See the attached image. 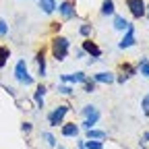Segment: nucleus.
<instances>
[{"mask_svg":"<svg viewBox=\"0 0 149 149\" xmlns=\"http://www.w3.org/2000/svg\"><path fill=\"white\" fill-rule=\"evenodd\" d=\"M6 33H8V25H6V21L0 19V37H4Z\"/></svg>","mask_w":149,"mask_h":149,"instance_id":"25","label":"nucleus"},{"mask_svg":"<svg viewBox=\"0 0 149 149\" xmlns=\"http://www.w3.org/2000/svg\"><path fill=\"white\" fill-rule=\"evenodd\" d=\"M60 81L62 83H85L87 81V74L79 70V72H74V74H62Z\"/></svg>","mask_w":149,"mask_h":149,"instance_id":"9","label":"nucleus"},{"mask_svg":"<svg viewBox=\"0 0 149 149\" xmlns=\"http://www.w3.org/2000/svg\"><path fill=\"white\" fill-rule=\"evenodd\" d=\"M87 139L104 141V139H106V133H104V130H97V128H87Z\"/></svg>","mask_w":149,"mask_h":149,"instance_id":"17","label":"nucleus"},{"mask_svg":"<svg viewBox=\"0 0 149 149\" xmlns=\"http://www.w3.org/2000/svg\"><path fill=\"white\" fill-rule=\"evenodd\" d=\"M21 130H23V133H31V122H23L21 124Z\"/></svg>","mask_w":149,"mask_h":149,"instance_id":"27","label":"nucleus"},{"mask_svg":"<svg viewBox=\"0 0 149 149\" xmlns=\"http://www.w3.org/2000/svg\"><path fill=\"white\" fill-rule=\"evenodd\" d=\"M58 149H64V147H62V145H60V147H58Z\"/></svg>","mask_w":149,"mask_h":149,"instance_id":"30","label":"nucleus"},{"mask_svg":"<svg viewBox=\"0 0 149 149\" xmlns=\"http://www.w3.org/2000/svg\"><path fill=\"white\" fill-rule=\"evenodd\" d=\"M143 141H149V133H145V137H143Z\"/></svg>","mask_w":149,"mask_h":149,"instance_id":"28","label":"nucleus"},{"mask_svg":"<svg viewBox=\"0 0 149 149\" xmlns=\"http://www.w3.org/2000/svg\"><path fill=\"white\" fill-rule=\"evenodd\" d=\"M141 108H143V112H145V114L149 116V93H147V95L143 97V102H141Z\"/></svg>","mask_w":149,"mask_h":149,"instance_id":"24","label":"nucleus"},{"mask_svg":"<svg viewBox=\"0 0 149 149\" xmlns=\"http://www.w3.org/2000/svg\"><path fill=\"white\" fill-rule=\"evenodd\" d=\"M79 33H81V35L85 37V40H87V37L91 35V25H89V23H85V25H81V27H79Z\"/></svg>","mask_w":149,"mask_h":149,"instance_id":"21","label":"nucleus"},{"mask_svg":"<svg viewBox=\"0 0 149 149\" xmlns=\"http://www.w3.org/2000/svg\"><path fill=\"white\" fill-rule=\"evenodd\" d=\"M77 149H83V147H77Z\"/></svg>","mask_w":149,"mask_h":149,"instance_id":"31","label":"nucleus"},{"mask_svg":"<svg viewBox=\"0 0 149 149\" xmlns=\"http://www.w3.org/2000/svg\"><path fill=\"white\" fill-rule=\"evenodd\" d=\"M83 85H85V93H93V91H95V85H97V83L91 79V81H85Z\"/></svg>","mask_w":149,"mask_h":149,"instance_id":"22","label":"nucleus"},{"mask_svg":"<svg viewBox=\"0 0 149 149\" xmlns=\"http://www.w3.org/2000/svg\"><path fill=\"white\" fill-rule=\"evenodd\" d=\"M8 58H10V50H8L6 46H0V68H4V66H6Z\"/></svg>","mask_w":149,"mask_h":149,"instance_id":"18","label":"nucleus"},{"mask_svg":"<svg viewBox=\"0 0 149 149\" xmlns=\"http://www.w3.org/2000/svg\"><path fill=\"white\" fill-rule=\"evenodd\" d=\"M145 15H147V17H149V4H147V10H145Z\"/></svg>","mask_w":149,"mask_h":149,"instance_id":"29","label":"nucleus"},{"mask_svg":"<svg viewBox=\"0 0 149 149\" xmlns=\"http://www.w3.org/2000/svg\"><path fill=\"white\" fill-rule=\"evenodd\" d=\"M44 139L48 141V145H50V147H56V139H54V135H50V133H44Z\"/></svg>","mask_w":149,"mask_h":149,"instance_id":"26","label":"nucleus"},{"mask_svg":"<svg viewBox=\"0 0 149 149\" xmlns=\"http://www.w3.org/2000/svg\"><path fill=\"white\" fill-rule=\"evenodd\" d=\"M93 81L95 83H114L116 77H114V72H97V74H93Z\"/></svg>","mask_w":149,"mask_h":149,"instance_id":"11","label":"nucleus"},{"mask_svg":"<svg viewBox=\"0 0 149 149\" xmlns=\"http://www.w3.org/2000/svg\"><path fill=\"white\" fill-rule=\"evenodd\" d=\"M126 27H128V21L124 17H120V15H114V29L116 31H126Z\"/></svg>","mask_w":149,"mask_h":149,"instance_id":"16","label":"nucleus"},{"mask_svg":"<svg viewBox=\"0 0 149 149\" xmlns=\"http://www.w3.org/2000/svg\"><path fill=\"white\" fill-rule=\"evenodd\" d=\"M60 133H62V137H77L79 135V126L74 122H66V124H62Z\"/></svg>","mask_w":149,"mask_h":149,"instance_id":"10","label":"nucleus"},{"mask_svg":"<svg viewBox=\"0 0 149 149\" xmlns=\"http://www.w3.org/2000/svg\"><path fill=\"white\" fill-rule=\"evenodd\" d=\"M126 6L130 8V13H133V17H135V19H141V17H145L147 4L143 2V0H126Z\"/></svg>","mask_w":149,"mask_h":149,"instance_id":"5","label":"nucleus"},{"mask_svg":"<svg viewBox=\"0 0 149 149\" xmlns=\"http://www.w3.org/2000/svg\"><path fill=\"white\" fill-rule=\"evenodd\" d=\"M58 13L64 17V19H72L77 17V8H74V4L70 2V0H64V2L58 4Z\"/></svg>","mask_w":149,"mask_h":149,"instance_id":"6","label":"nucleus"},{"mask_svg":"<svg viewBox=\"0 0 149 149\" xmlns=\"http://www.w3.org/2000/svg\"><path fill=\"white\" fill-rule=\"evenodd\" d=\"M68 50H70V42L66 40V37L58 35V37H54V40H52V54H54V58L58 62H62L68 56Z\"/></svg>","mask_w":149,"mask_h":149,"instance_id":"1","label":"nucleus"},{"mask_svg":"<svg viewBox=\"0 0 149 149\" xmlns=\"http://www.w3.org/2000/svg\"><path fill=\"white\" fill-rule=\"evenodd\" d=\"M68 106H58V108H54L50 114H48V124L50 126H58V124H64V116L68 114Z\"/></svg>","mask_w":149,"mask_h":149,"instance_id":"2","label":"nucleus"},{"mask_svg":"<svg viewBox=\"0 0 149 149\" xmlns=\"http://www.w3.org/2000/svg\"><path fill=\"white\" fill-rule=\"evenodd\" d=\"M137 70L143 74V77H147V79H149V58H141V60H139Z\"/></svg>","mask_w":149,"mask_h":149,"instance_id":"19","label":"nucleus"},{"mask_svg":"<svg viewBox=\"0 0 149 149\" xmlns=\"http://www.w3.org/2000/svg\"><path fill=\"white\" fill-rule=\"evenodd\" d=\"M100 116H102V114H100V110H97V108H93V110L89 112V114L85 116V122H83V128H85V130H87V128H93V126H95V124H97V120H100Z\"/></svg>","mask_w":149,"mask_h":149,"instance_id":"8","label":"nucleus"},{"mask_svg":"<svg viewBox=\"0 0 149 149\" xmlns=\"http://www.w3.org/2000/svg\"><path fill=\"white\" fill-rule=\"evenodd\" d=\"M83 52H85V54H89L93 60H95V58H100V56H102V50L97 48V44H95V42H91L89 37H87V40L83 42Z\"/></svg>","mask_w":149,"mask_h":149,"instance_id":"7","label":"nucleus"},{"mask_svg":"<svg viewBox=\"0 0 149 149\" xmlns=\"http://www.w3.org/2000/svg\"><path fill=\"white\" fill-rule=\"evenodd\" d=\"M83 149H104V143L95 141V139H87V141H83Z\"/></svg>","mask_w":149,"mask_h":149,"instance_id":"20","label":"nucleus"},{"mask_svg":"<svg viewBox=\"0 0 149 149\" xmlns=\"http://www.w3.org/2000/svg\"><path fill=\"white\" fill-rule=\"evenodd\" d=\"M74 89L72 87H68V85H58V93H62V95H70Z\"/></svg>","mask_w":149,"mask_h":149,"instance_id":"23","label":"nucleus"},{"mask_svg":"<svg viewBox=\"0 0 149 149\" xmlns=\"http://www.w3.org/2000/svg\"><path fill=\"white\" fill-rule=\"evenodd\" d=\"M40 8L46 15H52L56 8H58V4H56V0H40Z\"/></svg>","mask_w":149,"mask_h":149,"instance_id":"13","label":"nucleus"},{"mask_svg":"<svg viewBox=\"0 0 149 149\" xmlns=\"http://www.w3.org/2000/svg\"><path fill=\"white\" fill-rule=\"evenodd\" d=\"M44 95H46V87L40 85V87L35 89V93H33V100H35L37 108H44Z\"/></svg>","mask_w":149,"mask_h":149,"instance_id":"14","label":"nucleus"},{"mask_svg":"<svg viewBox=\"0 0 149 149\" xmlns=\"http://www.w3.org/2000/svg\"><path fill=\"white\" fill-rule=\"evenodd\" d=\"M15 79H17L19 83H23V85H31V83H33L31 74H29V70H27L25 60H19V62L15 64Z\"/></svg>","mask_w":149,"mask_h":149,"instance_id":"3","label":"nucleus"},{"mask_svg":"<svg viewBox=\"0 0 149 149\" xmlns=\"http://www.w3.org/2000/svg\"><path fill=\"white\" fill-rule=\"evenodd\" d=\"M137 44V37H135V27L128 23V27H126V31H124V35H122V40L118 42V48L120 50H126V48H133Z\"/></svg>","mask_w":149,"mask_h":149,"instance_id":"4","label":"nucleus"},{"mask_svg":"<svg viewBox=\"0 0 149 149\" xmlns=\"http://www.w3.org/2000/svg\"><path fill=\"white\" fill-rule=\"evenodd\" d=\"M35 62H37V74H40V77H46V58H44V50L37 52Z\"/></svg>","mask_w":149,"mask_h":149,"instance_id":"12","label":"nucleus"},{"mask_svg":"<svg viewBox=\"0 0 149 149\" xmlns=\"http://www.w3.org/2000/svg\"><path fill=\"white\" fill-rule=\"evenodd\" d=\"M102 15L104 17H114V0H104L102 2Z\"/></svg>","mask_w":149,"mask_h":149,"instance_id":"15","label":"nucleus"}]
</instances>
